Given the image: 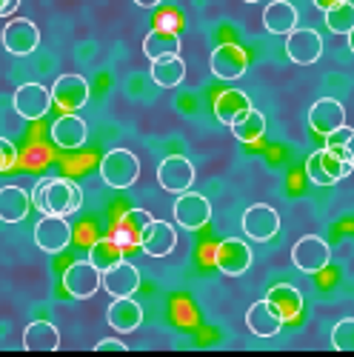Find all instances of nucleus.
Instances as JSON below:
<instances>
[{
	"label": "nucleus",
	"mask_w": 354,
	"mask_h": 357,
	"mask_svg": "<svg viewBox=\"0 0 354 357\" xmlns=\"http://www.w3.org/2000/svg\"><path fill=\"white\" fill-rule=\"evenodd\" d=\"M32 203L43 215L69 218V215L80 212L83 192L75 181H66V177H43V181L32 189Z\"/></svg>",
	"instance_id": "nucleus-1"
},
{
	"label": "nucleus",
	"mask_w": 354,
	"mask_h": 357,
	"mask_svg": "<svg viewBox=\"0 0 354 357\" xmlns=\"http://www.w3.org/2000/svg\"><path fill=\"white\" fill-rule=\"evenodd\" d=\"M100 177L109 189H129L140 177V160L129 149H111L100 160Z\"/></svg>",
	"instance_id": "nucleus-2"
},
{
	"label": "nucleus",
	"mask_w": 354,
	"mask_h": 357,
	"mask_svg": "<svg viewBox=\"0 0 354 357\" xmlns=\"http://www.w3.org/2000/svg\"><path fill=\"white\" fill-rule=\"evenodd\" d=\"M351 172H354L351 163L340 160L334 152H329L326 146L306 158V174H309V181L314 186H337L343 177H348Z\"/></svg>",
	"instance_id": "nucleus-3"
},
{
	"label": "nucleus",
	"mask_w": 354,
	"mask_h": 357,
	"mask_svg": "<svg viewBox=\"0 0 354 357\" xmlns=\"http://www.w3.org/2000/svg\"><path fill=\"white\" fill-rule=\"evenodd\" d=\"M63 289L75 301H88L103 289V275L88 260H77L63 272Z\"/></svg>",
	"instance_id": "nucleus-4"
},
{
	"label": "nucleus",
	"mask_w": 354,
	"mask_h": 357,
	"mask_svg": "<svg viewBox=\"0 0 354 357\" xmlns=\"http://www.w3.org/2000/svg\"><path fill=\"white\" fill-rule=\"evenodd\" d=\"M291 260H294V266H298L300 272L314 275V272H323V269L329 266V260H332V249H329V243L323 241V237H317V234H306V237H300V241L294 243V249H291Z\"/></svg>",
	"instance_id": "nucleus-5"
},
{
	"label": "nucleus",
	"mask_w": 354,
	"mask_h": 357,
	"mask_svg": "<svg viewBox=\"0 0 354 357\" xmlns=\"http://www.w3.org/2000/svg\"><path fill=\"white\" fill-rule=\"evenodd\" d=\"M72 243V226L61 215H43L35 226V246L46 255H57Z\"/></svg>",
	"instance_id": "nucleus-6"
},
{
	"label": "nucleus",
	"mask_w": 354,
	"mask_h": 357,
	"mask_svg": "<svg viewBox=\"0 0 354 357\" xmlns=\"http://www.w3.org/2000/svg\"><path fill=\"white\" fill-rule=\"evenodd\" d=\"M0 40H3V49L15 57H26L32 54L38 46H40V29L26 20V17H17V20H9L0 32Z\"/></svg>",
	"instance_id": "nucleus-7"
},
{
	"label": "nucleus",
	"mask_w": 354,
	"mask_h": 357,
	"mask_svg": "<svg viewBox=\"0 0 354 357\" xmlns=\"http://www.w3.org/2000/svg\"><path fill=\"white\" fill-rule=\"evenodd\" d=\"M252 249L246 241H240V237H226L223 243L215 246V266L229 275V278H240L246 275V269L252 266Z\"/></svg>",
	"instance_id": "nucleus-8"
},
{
	"label": "nucleus",
	"mask_w": 354,
	"mask_h": 357,
	"mask_svg": "<svg viewBox=\"0 0 354 357\" xmlns=\"http://www.w3.org/2000/svg\"><path fill=\"white\" fill-rule=\"evenodd\" d=\"M171 212H174V220L180 223L183 229L197 231V229H203L206 223L212 220V203L206 200L203 195H197V192H183V195H177Z\"/></svg>",
	"instance_id": "nucleus-9"
},
{
	"label": "nucleus",
	"mask_w": 354,
	"mask_h": 357,
	"mask_svg": "<svg viewBox=\"0 0 354 357\" xmlns=\"http://www.w3.org/2000/svg\"><path fill=\"white\" fill-rule=\"evenodd\" d=\"M157 183H160L166 192H171L174 197L183 195V192H189L192 183H194V166H192V160L183 158V155H169V158L157 166Z\"/></svg>",
	"instance_id": "nucleus-10"
},
{
	"label": "nucleus",
	"mask_w": 354,
	"mask_h": 357,
	"mask_svg": "<svg viewBox=\"0 0 354 357\" xmlns=\"http://www.w3.org/2000/svg\"><path fill=\"white\" fill-rule=\"evenodd\" d=\"M286 54L291 63L298 66H311L323 54V38L314 29H291L286 35Z\"/></svg>",
	"instance_id": "nucleus-11"
},
{
	"label": "nucleus",
	"mask_w": 354,
	"mask_h": 357,
	"mask_svg": "<svg viewBox=\"0 0 354 357\" xmlns=\"http://www.w3.org/2000/svg\"><path fill=\"white\" fill-rule=\"evenodd\" d=\"M12 106L23 121H40V117L52 109V92L40 83H23V86H17Z\"/></svg>",
	"instance_id": "nucleus-12"
},
{
	"label": "nucleus",
	"mask_w": 354,
	"mask_h": 357,
	"mask_svg": "<svg viewBox=\"0 0 354 357\" xmlns=\"http://www.w3.org/2000/svg\"><path fill=\"white\" fill-rule=\"evenodd\" d=\"M243 231H246V237H252V241H257V243L272 241V237L280 231V215H277V209H272L269 203L249 206L246 215H243Z\"/></svg>",
	"instance_id": "nucleus-13"
},
{
	"label": "nucleus",
	"mask_w": 354,
	"mask_h": 357,
	"mask_svg": "<svg viewBox=\"0 0 354 357\" xmlns=\"http://www.w3.org/2000/svg\"><path fill=\"white\" fill-rule=\"evenodd\" d=\"M49 92L52 103L61 106V112H77L88 103V83L80 75H61Z\"/></svg>",
	"instance_id": "nucleus-14"
},
{
	"label": "nucleus",
	"mask_w": 354,
	"mask_h": 357,
	"mask_svg": "<svg viewBox=\"0 0 354 357\" xmlns=\"http://www.w3.org/2000/svg\"><path fill=\"white\" fill-rule=\"evenodd\" d=\"M209 66H212V75L220 80H238L246 75L249 57L238 43H220L209 57Z\"/></svg>",
	"instance_id": "nucleus-15"
},
{
	"label": "nucleus",
	"mask_w": 354,
	"mask_h": 357,
	"mask_svg": "<svg viewBox=\"0 0 354 357\" xmlns=\"http://www.w3.org/2000/svg\"><path fill=\"white\" fill-rule=\"evenodd\" d=\"M155 218L146 212V209H129L123 212L121 218L114 220V229H111V237L117 243H121L123 249H140L143 243V231L146 226H149Z\"/></svg>",
	"instance_id": "nucleus-16"
},
{
	"label": "nucleus",
	"mask_w": 354,
	"mask_h": 357,
	"mask_svg": "<svg viewBox=\"0 0 354 357\" xmlns=\"http://www.w3.org/2000/svg\"><path fill=\"white\" fill-rule=\"evenodd\" d=\"M49 137L57 149H63V152H69V149H80L88 137V126L83 117H77L75 112H63L57 121L52 123L49 129Z\"/></svg>",
	"instance_id": "nucleus-17"
},
{
	"label": "nucleus",
	"mask_w": 354,
	"mask_h": 357,
	"mask_svg": "<svg viewBox=\"0 0 354 357\" xmlns=\"http://www.w3.org/2000/svg\"><path fill=\"white\" fill-rule=\"evenodd\" d=\"M346 123V109L340 100L334 98H320L311 109H309V126L317 132V135H332L334 129H340Z\"/></svg>",
	"instance_id": "nucleus-18"
},
{
	"label": "nucleus",
	"mask_w": 354,
	"mask_h": 357,
	"mask_svg": "<svg viewBox=\"0 0 354 357\" xmlns=\"http://www.w3.org/2000/svg\"><path fill=\"white\" fill-rule=\"evenodd\" d=\"M246 326H249V332H252L254 337H275V335H280V329H283V317H280V312L263 297V301H257V303L249 306V312H246Z\"/></svg>",
	"instance_id": "nucleus-19"
},
{
	"label": "nucleus",
	"mask_w": 354,
	"mask_h": 357,
	"mask_svg": "<svg viewBox=\"0 0 354 357\" xmlns=\"http://www.w3.org/2000/svg\"><path fill=\"white\" fill-rule=\"evenodd\" d=\"M174 246H177V231H174L171 223H166V220H152L149 226H146L140 249L149 255V257H166V255L174 252Z\"/></svg>",
	"instance_id": "nucleus-20"
},
{
	"label": "nucleus",
	"mask_w": 354,
	"mask_h": 357,
	"mask_svg": "<svg viewBox=\"0 0 354 357\" xmlns=\"http://www.w3.org/2000/svg\"><path fill=\"white\" fill-rule=\"evenodd\" d=\"M106 320L117 335H129L143 323V309H140V303L132 301V294L129 297H114L109 312H106Z\"/></svg>",
	"instance_id": "nucleus-21"
},
{
	"label": "nucleus",
	"mask_w": 354,
	"mask_h": 357,
	"mask_svg": "<svg viewBox=\"0 0 354 357\" xmlns=\"http://www.w3.org/2000/svg\"><path fill=\"white\" fill-rule=\"evenodd\" d=\"M103 289L111 297H129L140 289V272L137 266H132L129 260H121L117 266H111L109 272H103Z\"/></svg>",
	"instance_id": "nucleus-22"
},
{
	"label": "nucleus",
	"mask_w": 354,
	"mask_h": 357,
	"mask_svg": "<svg viewBox=\"0 0 354 357\" xmlns=\"http://www.w3.org/2000/svg\"><path fill=\"white\" fill-rule=\"evenodd\" d=\"M263 26L272 35H288L291 29H298V6L288 0H272L263 9Z\"/></svg>",
	"instance_id": "nucleus-23"
},
{
	"label": "nucleus",
	"mask_w": 354,
	"mask_h": 357,
	"mask_svg": "<svg viewBox=\"0 0 354 357\" xmlns=\"http://www.w3.org/2000/svg\"><path fill=\"white\" fill-rule=\"evenodd\" d=\"M23 349L26 351H57L61 349V332L46 320H35L23 332Z\"/></svg>",
	"instance_id": "nucleus-24"
},
{
	"label": "nucleus",
	"mask_w": 354,
	"mask_h": 357,
	"mask_svg": "<svg viewBox=\"0 0 354 357\" xmlns=\"http://www.w3.org/2000/svg\"><path fill=\"white\" fill-rule=\"evenodd\" d=\"M266 301H269V303L280 312L283 323L300 317V312H303V294L294 289L291 283H277V286H272L269 294H266Z\"/></svg>",
	"instance_id": "nucleus-25"
},
{
	"label": "nucleus",
	"mask_w": 354,
	"mask_h": 357,
	"mask_svg": "<svg viewBox=\"0 0 354 357\" xmlns=\"http://www.w3.org/2000/svg\"><path fill=\"white\" fill-rule=\"evenodd\" d=\"M32 195H26L20 186H3L0 189V220L3 223H20L29 215Z\"/></svg>",
	"instance_id": "nucleus-26"
},
{
	"label": "nucleus",
	"mask_w": 354,
	"mask_h": 357,
	"mask_svg": "<svg viewBox=\"0 0 354 357\" xmlns=\"http://www.w3.org/2000/svg\"><path fill=\"white\" fill-rule=\"evenodd\" d=\"M249 109H252V100L246 98V92H238V89H226V92L215 98V117L226 126H231Z\"/></svg>",
	"instance_id": "nucleus-27"
},
{
	"label": "nucleus",
	"mask_w": 354,
	"mask_h": 357,
	"mask_svg": "<svg viewBox=\"0 0 354 357\" xmlns=\"http://www.w3.org/2000/svg\"><path fill=\"white\" fill-rule=\"evenodd\" d=\"M143 54L149 61H160V57L180 54V32H166V29H152L143 40Z\"/></svg>",
	"instance_id": "nucleus-28"
},
{
	"label": "nucleus",
	"mask_w": 354,
	"mask_h": 357,
	"mask_svg": "<svg viewBox=\"0 0 354 357\" xmlns=\"http://www.w3.org/2000/svg\"><path fill=\"white\" fill-rule=\"evenodd\" d=\"M123 246L114 241L111 234H103V237H98V241L92 243V249H88V263L95 266V269L103 275V272H109L111 266H117L123 260Z\"/></svg>",
	"instance_id": "nucleus-29"
},
{
	"label": "nucleus",
	"mask_w": 354,
	"mask_h": 357,
	"mask_svg": "<svg viewBox=\"0 0 354 357\" xmlns=\"http://www.w3.org/2000/svg\"><path fill=\"white\" fill-rule=\"evenodd\" d=\"M152 80L163 89H174L186 80V63L180 54H171V57H160V61H152Z\"/></svg>",
	"instance_id": "nucleus-30"
},
{
	"label": "nucleus",
	"mask_w": 354,
	"mask_h": 357,
	"mask_svg": "<svg viewBox=\"0 0 354 357\" xmlns=\"http://www.w3.org/2000/svg\"><path fill=\"white\" fill-rule=\"evenodd\" d=\"M229 129H231V135L238 137L240 143H257V140L266 135V117H263V112L249 109V112L240 114Z\"/></svg>",
	"instance_id": "nucleus-31"
},
{
	"label": "nucleus",
	"mask_w": 354,
	"mask_h": 357,
	"mask_svg": "<svg viewBox=\"0 0 354 357\" xmlns=\"http://www.w3.org/2000/svg\"><path fill=\"white\" fill-rule=\"evenodd\" d=\"M323 15H326L329 32H334V35H348L354 29V6H351V0H346V3H340V6L326 9Z\"/></svg>",
	"instance_id": "nucleus-32"
},
{
	"label": "nucleus",
	"mask_w": 354,
	"mask_h": 357,
	"mask_svg": "<svg viewBox=\"0 0 354 357\" xmlns=\"http://www.w3.org/2000/svg\"><path fill=\"white\" fill-rule=\"evenodd\" d=\"M326 149L329 152H334L340 160H351L354 158V129L351 126H340V129H334L332 135H326Z\"/></svg>",
	"instance_id": "nucleus-33"
},
{
	"label": "nucleus",
	"mask_w": 354,
	"mask_h": 357,
	"mask_svg": "<svg viewBox=\"0 0 354 357\" xmlns=\"http://www.w3.org/2000/svg\"><path fill=\"white\" fill-rule=\"evenodd\" d=\"M332 346L340 351H354V317L337 320V326L332 329Z\"/></svg>",
	"instance_id": "nucleus-34"
},
{
	"label": "nucleus",
	"mask_w": 354,
	"mask_h": 357,
	"mask_svg": "<svg viewBox=\"0 0 354 357\" xmlns=\"http://www.w3.org/2000/svg\"><path fill=\"white\" fill-rule=\"evenodd\" d=\"M17 163V146L9 137H0V172H9Z\"/></svg>",
	"instance_id": "nucleus-35"
},
{
	"label": "nucleus",
	"mask_w": 354,
	"mask_h": 357,
	"mask_svg": "<svg viewBox=\"0 0 354 357\" xmlns=\"http://www.w3.org/2000/svg\"><path fill=\"white\" fill-rule=\"evenodd\" d=\"M180 15L177 12H157V20H155V29H166V32H180Z\"/></svg>",
	"instance_id": "nucleus-36"
},
{
	"label": "nucleus",
	"mask_w": 354,
	"mask_h": 357,
	"mask_svg": "<svg viewBox=\"0 0 354 357\" xmlns=\"http://www.w3.org/2000/svg\"><path fill=\"white\" fill-rule=\"evenodd\" d=\"M126 349H129V346H126L123 340H109V337L95 343V351H126Z\"/></svg>",
	"instance_id": "nucleus-37"
},
{
	"label": "nucleus",
	"mask_w": 354,
	"mask_h": 357,
	"mask_svg": "<svg viewBox=\"0 0 354 357\" xmlns=\"http://www.w3.org/2000/svg\"><path fill=\"white\" fill-rule=\"evenodd\" d=\"M20 6V0H0V17H12Z\"/></svg>",
	"instance_id": "nucleus-38"
},
{
	"label": "nucleus",
	"mask_w": 354,
	"mask_h": 357,
	"mask_svg": "<svg viewBox=\"0 0 354 357\" xmlns=\"http://www.w3.org/2000/svg\"><path fill=\"white\" fill-rule=\"evenodd\" d=\"M311 3H314V9L326 12V9H332V6H340V3H346V0H311Z\"/></svg>",
	"instance_id": "nucleus-39"
},
{
	"label": "nucleus",
	"mask_w": 354,
	"mask_h": 357,
	"mask_svg": "<svg viewBox=\"0 0 354 357\" xmlns=\"http://www.w3.org/2000/svg\"><path fill=\"white\" fill-rule=\"evenodd\" d=\"M163 3V0H134V6H140V9H157Z\"/></svg>",
	"instance_id": "nucleus-40"
},
{
	"label": "nucleus",
	"mask_w": 354,
	"mask_h": 357,
	"mask_svg": "<svg viewBox=\"0 0 354 357\" xmlns=\"http://www.w3.org/2000/svg\"><path fill=\"white\" fill-rule=\"evenodd\" d=\"M346 38H348V49H351V54H354V29H351V32H348Z\"/></svg>",
	"instance_id": "nucleus-41"
},
{
	"label": "nucleus",
	"mask_w": 354,
	"mask_h": 357,
	"mask_svg": "<svg viewBox=\"0 0 354 357\" xmlns=\"http://www.w3.org/2000/svg\"><path fill=\"white\" fill-rule=\"evenodd\" d=\"M243 3H260V0H243Z\"/></svg>",
	"instance_id": "nucleus-42"
},
{
	"label": "nucleus",
	"mask_w": 354,
	"mask_h": 357,
	"mask_svg": "<svg viewBox=\"0 0 354 357\" xmlns=\"http://www.w3.org/2000/svg\"><path fill=\"white\" fill-rule=\"evenodd\" d=\"M348 163H351V169H354V158H351V160H348Z\"/></svg>",
	"instance_id": "nucleus-43"
}]
</instances>
